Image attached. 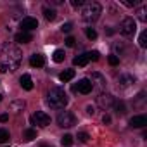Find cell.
<instances>
[{
	"mask_svg": "<svg viewBox=\"0 0 147 147\" xmlns=\"http://www.w3.org/2000/svg\"><path fill=\"white\" fill-rule=\"evenodd\" d=\"M118 82H119V87H121V88H128L131 83H135V78H133L131 75H121Z\"/></svg>",
	"mask_w": 147,
	"mask_h": 147,
	"instance_id": "cell-12",
	"label": "cell"
},
{
	"mask_svg": "<svg viewBox=\"0 0 147 147\" xmlns=\"http://www.w3.org/2000/svg\"><path fill=\"white\" fill-rule=\"evenodd\" d=\"M94 80H95L99 85H102V87L106 85V80H104V76H102V75H99V73H94V75H92V80H90V82H94Z\"/></svg>",
	"mask_w": 147,
	"mask_h": 147,
	"instance_id": "cell-22",
	"label": "cell"
},
{
	"mask_svg": "<svg viewBox=\"0 0 147 147\" xmlns=\"http://www.w3.org/2000/svg\"><path fill=\"white\" fill-rule=\"evenodd\" d=\"M75 78V69H66V71H62L61 75H59V80L61 82H69V80H73Z\"/></svg>",
	"mask_w": 147,
	"mask_h": 147,
	"instance_id": "cell-16",
	"label": "cell"
},
{
	"mask_svg": "<svg viewBox=\"0 0 147 147\" xmlns=\"http://www.w3.org/2000/svg\"><path fill=\"white\" fill-rule=\"evenodd\" d=\"M102 121H104V125H109V123H111V116H109V114H104Z\"/></svg>",
	"mask_w": 147,
	"mask_h": 147,
	"instance_id": "cell-34",
	"label": "cell"
},
{
	"mask_svg": "<svg viewBox=\"0 0 147 147\" xmlns=\"http://www.w3.org/2000/svg\"><path fill=\"white\" fill-rule=\"evenodd\" d=\"M114 109H116V113L118 114H125L126 111H125V104L123 102H114V106H113Z\"/></svg>",
	"mask_w": 147,
	"mask_h": 147,
	"instance_id": "cell-26",
	"label": "cell"
},
{
	"mask_svg": "<svg viewBox=\"0 0 147 147\" xmlns=\"http://www.w3.org/2000/svg\"><path fill=\"white\" fill-rule=\"evenodd\" d=\"M85 33H87V38H88V40H95V38H97V31H95L94 28H87Z\"/></svg>",
	"mask_w": 147,
	"mask_h": 147,
	"instance_id": "cell-24",
	"label": "cell"
},
{
	"mask_svg": "<svg viewBox=\"0 0 147 147\" xmlns=\"http://www.w3.org/2000/svg\"><path fill=\"white\" fill-rule=\"evenodd\" d=\"M73 64H75V66H80V67H85V66L88 64V55H87V52L82 54V55H78V57H75V59H73Z\"/></svg>",
	"mask_w": 147,
	"mask_h": 147,
	"instance_id": "cell-15",
	"label": "cell"
},
{
	"mask_svg": "<svg viewBox=\"0 0 147 147\" xmlns=\"http://www.w3.org/2000/svg\"><path fill=\"white\" fill-rule=\"evenodd\" d=\"M35 28H38V21H36L35 18H24V19L21 21V31L30 33V31L35 30Z\"/></svg>",
	"mask_w": 147,
	"mask_h": 147,
	"instance_id": "cell-9",
	"label": "cell"
},
{
	"mask_svg": "<svg viewBox=\"0 0 147 147\" xmlns=\"http://www.w3.org/2000/svg\"><path fill=\"white\" fill-rule=\"evenodd\" d=\"M19 83H21V87L24 90H33V80H31L30 75H23L21 80H19Z\"/></svg>",
	"mask_w": 147,
	"mask_h": 147,
	"instance_id": "cell-14",
	"label": "cell"
},
{
	"mask_svg": "<svg viewBox=\"0 0 147 147\" xmlns=\"http://www.w3.org/2000/svg\"><path fill=\"white\" fill-rule=\"evenodd\" d=\"M138 43H140V47H147V31H145V30H144V31L140 33Z\"/></svg>",
	"mask_w": 147,
	"mask_h": 147,
	"instance_id": "cell-25",
	"label": "cell"
},
{
	"mask_svg": "<svg viewBox=\"0 0 147 147\" xmlns=\"http://www.w3.org/2000/svg\"><path fill=\"white\" fill-rule=\"evenodd\" d=\"M57 125L62 128H71V126L76 125V116L71 111H61L57 114Z\"/></svg>",
	"mask_w": 147,
	"mask_h": 147,
	"instance_id": "cell-4",
	"label": "cell"
},
{
	"mask_svg": "<svg viewBox=\"0 0 147 147\" xmlns=\"http://www.w3.org/2000/svg\"><path fill=\"white\" fill-rule=\"evenodd\" d=\"M75 43H76V40L73 38V36H67V38H66V45H67V47H75Z\"/></svg>",
	"mask_w": 147,
	"mask_h": 147,
	"instance_id": "cell-33",
	"label": "cell"
},
{
	"mask_svg": "<svg viewBox=\"0 0 147 147\" xmlns=\"http://www.w3.org/2000/svg\"><path fill=\"white\" fill-rule=\"evenodd\" d=\"M40 147H50L49 144H40Z\"/></svg>",
	"mask_w": 147,
	"mask_h": 147,
	"instance_id": "cell-37",
	"label": "cell"
},
{
	"mask_svg": "<svg viewBox=\"0 0 147 147\" xmlns=\"http://www.w3.org/2000/svg\"><path fill=\"white\" fill-rule=\"evenodd\" d=\"M83 4H85L83 0H71V5L73 7H83Z\"/></svg>",
	"mask_w": 147,
	"mask_h": 147,
	"instance_id": "cell-32",
	"label": "cell"
},
{
	"mask_svg": "<svg viewBox=\"0 0 147 147\" xmlns=\"http://www.w3.org/2000/svg\"><path fill=\"white\" fill-rule=\"evenodd\" d=\"M71 30H73V24H71V23H64V24L61 26V31H62V33H69Z\"/></svg>",
	"mask_w": 147,
	"mask_h": 147,
	"instance_id": "cell-30",
	"label": "cell"
},
{
	"mask_svg": "<svg viewBox=\"0 0 147 147\" xmlns=\"http://www.w3.org/2000/svg\"><path fill=\"white\" fill-rule=\"evenodd\" d=\"M78 140H80V142H88V140H90V135H88L87 131H80V133H78Z\"/></svg>",
	"mask_w": 147,
	"mask_h": 147,
	"instance_id": "cell-28",
	"label": "cell"
},
{
	"mask_svg": "<svg viewBox=\"0 0 147 147\" xmlns=\"http://www.w3.org/2000/svg\"><path fill=\"white\" fill-rule=\"evenodd\" d=\"M43 16H45V19L47 21H54L55 19V11L54 9H49V7H43Z\"/></svg>",
	"mask_w": 147,
	"mask_h": 147,
	"instance_id": "cell-19",
	"label": "cell"
},
{
	"mask_svg": "<svg viewBox=\"0 0 147 147\" xmlns=\"http://www.w3.org/2000/svg\"><path fill=\"white\" fill-rule=\"evenodd\" d=\"M24 100H14V102H11V111H16V113H19V111H23L24 109Z\"/></svg>",
	"mask_w": 147,
	"mask_h": 147,
	"instance_id": "cell-17",
	"label": "cell"
},
{
	"mask_svg": "<svg viewBox=\"0 0 147 147\" xmlns=\"http://www.w3.org/2000/svg\"><path fill=\"white\" fill-rule=\"evenodd\" d=\"M130 125H131L133 128H144V126L147 125V118H145L144 114H138V116H133V118L130 119Z\"/></svg>",
	"mask_w": 147,
	"mask_h": 147,
	"instance_id": "cell-10",
	"label": "cell"
},
{
	"mask_svg": "<svg viewBox=\"0 0 147 147\" xmlns=\"http://www.w3.org/2000/svg\"><path fill=\"white\" fill-rule=\"evenodd\" d=\"M9 138H11V133L7 130H4V128H0V144H5Z\"/></svg>",
	"mask_w": 147,
	"mask_h": 147,
	"instance_id": "cell-21",
	"label": "cell"
},
{
	"mask_svg": "<svg viewBox=\"0 0 147 147\" xmlns=\"http://www.w3.org/2000/svg\"><path fill=\"white\" fill-rule=\"evenodd\" d=\"M50 116L47 114V113H43V111H36L33 116H31V123L33 125H38V126H49L50 125Z\"/></svg>",
	"mask_w": 147,
	"mask_h": 147,
	"instance_id": "cell-6",
	"label": "cell"
},
{
	"mask_svg": "<svg viewBox=\"0 0 147 147\" xmlns=\"http://www.w3.org/2000/svg\"><path fill=\"white\" fill-rule=\"evenodd\" d=\"M52 59H54L55 62H62V61H64V50H61V49H57V50L54 52V55H52Z\"/></svg>",
	"mask_w": 147,
	"mask_h": 147,
	"instance_id": "cell-20",
	"label": "cell"
},
{
	"mask_svg": "<svg viewBox=\"0 0 147 147\" xmlns=\"http://www.w3.org/2000/svg\"><path fill=\"white\" fill-rule=\"evenodd\" d=\"M21 50L18 47H5V50L0 54V71H16L21 64Z\"/></svg>",
	"mask_w": 147,
	"mask_h": 147,
	"instance_id": "cell-1",
	"label": "cell"
},
{
	"mask_svg": "<svg viewBox=\"0 0 147 147\" xmlns=\"http://www.w3.org/2000/svg\"><path fill=\"white\" fill-rule=\"evenodd\" d=\"M87 113L88 114H95V107L94 106H87Z\"/></svg>",
	"mask_w": 147,
	"mask_h": 147,
	"instance_id": "cell-35",
	"label": "cell"
},
{
	"mask_svg": "<svg viewBox=\"0 0 147 147\" xmlns=\"http://www.w3.org/2000/svg\"><path fill=\"white\" fill-rule=\"evenodd\" d=\"M23 138H24V140H35V138H36V130H33V128L24 130V131H23Z\"/></svg>",
	"mask_w": 147,
	"mask_h": 147,
	"instance_id": "cell-18",
	"label": "cell"
},
{
	"mask_svg": "<svg viewBox=\"0 0 147 147\" xmlns=\"http://www.w3.org/2000/svg\"><path fill=\"white\" fill-rule=\"evenodd\" d=\"M137 31V21L133 18H125L119 24V33L125 36H133Z\"/></svg>",
	"mask_w": 147,
	"mask_h": 147,
	"instance_id": "cell-5",
	"label": "cell"
},
{
	"mask_svg": "<svg viewBox=\"0 0 147 147\" xmlns=\"http://www.w3.org/2000/svg\"><path fill=\"white\" fill-rule=\"evenodd\" d=\"M102 14V7L99 2H85L82 9V18L87 23H95Z\"/></svg>",
	"mask_w": 147,
	"mask_h": 147,
	"instance_id": "cell-3",
	"label": "cell"
},
{
	"mask_svg": "<svg viewBox=\"0 0 147 147\" xmlns=\"http://www.w3.org/2000/svg\"><path fill=\"white\" fill-rule=\"evenodd\" d=\"M47 102H49V106L54 107V109H62V107H66V104H67V95H66V92H64L62 88L55 87V88H50V90H49V94H47Z\"/></svg>",
	"mask_w": 147,
	"mask_h": 147,
	"instance_id": "cell-2",
	"label": "cell"
},
{
	"mask_svg": "<svg viewBox=\"0 0 147 147\" xmlns=\"http://www.w3.org/2000/svg\"><path fill=\"white\" fill-rule=\"evenodd\" d=\"M92 88H94V83H92L88 78L80 80V82H78V85L73 87V90H78L80 94H90V92H92Z\"/></svg>",
	"mask_w": 147,
	"mask_h": 147,
	"instance_id": "cell-8",
	"label": "cell"
},
{
	"mask_svg": "<svg viewBox=\"0 0 147 147\" xmlns=\"http://www.w3.org/2000/svg\"><path fill=\"white\" fill-rule=\"evenodd\" d=\"M87 55H88V61H99V52H97V50L87 52Z\"/></svg>",
	"mask_w": 147,
	"mask_h": 147,
	"instance_id": "cell-29",
	"label": "cell"
},
{
	"mask_svg": "<svg viewBox=\"0 0 147 147\" xmlns=\"http://www.w3.org/2000/svg\"><path fill=\"white\" fill-rule=\"evenodd\" d=\"M0 102H2V95H0Z\"/></svg>",
	"mask_w": 147,
	"mask_h": 147,
	"instance_id": "cell-38",
	"label": "cell"
},
{
	"mask_svg": "<svg viewBox=\"0 0 147 147\" xmlns=\"http://www.w3.org/2000/svg\"><path fill=\"white\" fill-rule=\"evenodd\" d=\"M114 97L111 95V94H99V97H97V104L102 107V109H111L113 106H114Z\"/></svg>",
	"mask_w": 147,
	"mask_h": 147,
	"instance_id": "cell-7",
	"label": "cell"
},
{
	"mask_svg": "<svg viewBox=\"0 0 147 147\" xmlns=\"http://www.w3.org/2000/svg\"><path fill=\"white\" fill-rule=\"evenodd\" d=\"M31 40H33V35H31V33L21 31V33L16 35V42H18V43H30Z\"/></svg>",
	"mask_w": 147,
	"mask_h": 147,
	"instance_id": "cell-13",
	"label": "cell"
},
{
	"mask_svg": "<svg viewBox=\"0 0 147 147\" xmlns=\"http://www.w3.org/2000/svg\"><path fill=\"white\" fill-rule=\"evenodd\" d=\"M107 61H109V64H111V66L119 64V57H118V55H114V54H113V55H109V59H107Z\"/></svg>",
	"mask_w": 147,
	"mask_h": 147,
	"instance_id": "cell-31",
	"label": "cell"
},
{
	"mask_svg": "<svg viewBox=\"0 0 147 147\" xmlns=\"http://www.w3.org/2000/svg\"><path fill=\"white\" fill-rule=\"evenodd\" d=\"M30 64H31L33 67H42V66L45 64V57H43L42 54H33V55L30 57Z\"/></svg>",
	"mask_w": 147,
	"mask_h": 147,
	"instance_id": "cell-11",
	"label": "cell"
},
{
	"mask_svg": "<svg viewBox=\"0 0 147 147\" xmlns=\"http://www.w3.org/2000/svg\"><path fill=\"white\" fill-rule=\"evenodd\" d=\"M145 7H140L138 11H137V16H138V21H142V23H145L147 21V16H145Z\"/></svg>",
	"mask_w": 147,
	"mask_h": 147,
	"instance_id": "cell-23",
	"label": "cell"
},
{
	"mask_svg": "<svg viewBox=\"0 0 147 147\" xmlns=\"http://www.w3.org/2000/svg\"><path fill=\"white\" fill-rule=\"evenodd\" d=\"M61 144L66 145V147H69V145L73 144V137H71V135H64V137L61 138Z\"/></svg>",
	"mask_w": 147,
	"mask_h": 147,
	"instance_id": "cell-27",
	"label": "cell"
},
{
	"mask_svg": "<svg viewBox=\"0 0 147 147\" xmlns=\"http://www.w3.org/2000/svg\"><path fill=\"white\" fill-rule=\"evenodd\" d=\"M9 119V114H0V121H2V123H5Z\"/></svg>",
	"mask_w": 147,
	"mask_h": 147,
	"instance_id": "cell-36",
	"label": "cell"
}]
</instances>
